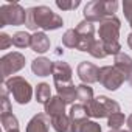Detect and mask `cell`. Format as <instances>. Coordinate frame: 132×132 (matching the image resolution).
Listing matches in <instances>:
<instances>
[{
    "label": "cell",
    "instance_id": "cell-1",
    "mask_svg": "<svg viewBox=\"0 0 132 132\" xmlns=\"http://www.w3.org/2000/svg\"><path fill=\"white\" fill-rule=\"evenodd\" d=\"M27 28L31 31L42 30V31H51L57 30L64 25V20L59 14L53 13L51 8L40 5V6H31L27 10Z\"/></svg>",
    "mask_w": 132,
    "mask_h": 132
},
{
    "label": "cell",
    "instance_id": "cell-2",
    "mask_svg": "<svg viewBox=\"0 0 132 132\" xmlns=\"http://www.w3.org/2000/svg\"><path fill=\"white\" fill-rule=\"evenodd\" d=\"M118 10L117 0H93L84 8V19L89 22H101L107 17H113Z\"/></svg>",
    "mask_w": 132,
    "mask_h": 132
},
{
    "label": "cell",
    "instance_id": "cell-3",
    "mask_svg": "<svg viewBox=\"0 0 132 132\" xmlns=\"http://www.w3.org/2000/svg\"><path fill=\"white\" fill-rule=\"evenodd\" d=\"M87 113L92 118H109L112 113L120 112V104L104 95L93 98L90 103L86 104Z\"/></svg>",
    "mask_w": 132,
    "mask_h": 132
},
{
    "label": "cell",
    "instance_id": "cell-4",
    "mask_svg": "<svg viewBox=\"0 0 132 132\" xmlns=\"http://www.w3.org/2000/svg\"><path fill=\"white\" fill-rule=\"evenodd\" d=\"M5 86L10 90V93L13 95V98L19 104H28L31 101V98H33V87L25 78H22V76H11L10 79L5 81Z\"/></svg>",
    "mask_w": 132,
    "mask_h": 132
},
{
    "label": "cell",
    "instance_id": "cell-5",
    "mask_svg": "<svg viewBox=\"0 0 132 132\" xmlns=\"http://www.w3.org/2000/svg\"><path fill=\"white\" fill-rule=\"evenodd\" d=\"M27 23V11L19 3H5L0 6V27H19Z\"/></svg>",
    "mask_w": 132,
    "mask_h": 132
},
{
    "label": "cell",
    "instance_id": "cell-6",
    "mask_svg": "<svg viewBox=\"0 0 132 132\" xmlns=\"http://www.w3.org/2000/svg\"><path fill=\"white\" fill-rule=\"evenodd\" d=\"M98 81L100 84L107 89V90H118L124 81H127V78L124 76V73H121L115 65H104L100 69V75H98Z\"/></svg>",
    "mask_w": 132,
    "mask_h": 132
},
{
    "label": "cell",
    "instance_id": "cell-7",
    "mask_svg": "<svg viewBox=\"0 0 132 132\" xmlns=\"http://www.w3.org/2000/svg\"><path fill=\"white\" fill-rule=\"evenodd\" d=\"M25 56L19 51H13V53H8L5 56H2L0 59V67H2V78L3 81L10 79L11 75L20 72L23 67H25Z\"/></svg>",
    "mask_w": 132,
    "mask_h": 132
},
{
    "label": "cell",
    "instance_id": "cell-8",
    "mask_svg": "<svg viewBox=\"0 0 132 132\" xmlns=\"http://www.w3.org/2000/svg\"><path fill=\"white\" fill-rule=\"evenodd\" d=\"M120 28H121V22L118 17H107L104 20L100 22V30H98V36L100 40L104 44H110V42H120Z\"/></svg>",
    "mask_w": 132,
    "mask_h": 132
},
{
    "label": "cell",
    "instance_id": "cell-9",
    "mask_svg": "<svg viewBox=\"0 0 132 132\" xmlns=\"http://www.w3.org/2000/svg\"><path fill=\"white\" fill-rule=\"evenodd\" d=\"M76 33H78V36H79V45H78V50L79 51H87L89 53V50H90V47H92V44L96 40L93 36H95V25H93V22H89V20H82V22H79L78 25H76Z\"/></svg>",
    "mask_w": 132,
    "mask_h": 132
},
{
    "label": "cell",
    "instance_id": "cell-10",
    "mask_svg": "<svg viewBox=\"0 0 132 132\" xmlns=\"http://www.w3.org/2000/svg\"><path fill=\"white\" fill-rule=\"evenodd\" d=\"M51 76H53V82L57 87H62V86H70L73 84L72 82V76H73V72H72V67L64 62V61H57V62H53V70H51Z\"/></svg>",
    "mask_w": 132,
    "mask_h": 132
},
{
    "label": "cell",
    "instance_id": "cell-11",
    "mask_svg": "<svg viewBox=\"0 0 132 132\" xmlns=\"http://www.w3.org/2000/svg\"><path fill=\"white\" fill-rule=\"evenodd\" d=\"M76 73H78L79 79L82 81V84H93V82H98L100 69L96 67L95 64H92V62L82 61V62L78 65Z\"/></svg>",
    "mask_w": 132,
    "mask_h": 132
},
{
    "label": "cell",
    "instance_id": "cell-12",
    "mask_svg": "<svg viewBox=\"0 0 132 132\" xmlns=\"http://www.w3.org/2000/svg\"><path fill=\"white\" fill-rule=\"evenodd\" d=\"M50 124H51V118L45 112L37 113L28 121L27 132H50Z\"/></svg>",
    "mask_w": 132,
    "mask_h": 132
},
{
    "label": "cell",
    "instance_id": "cell-13",
    "mask_svg": "<svg viewBox=\"0 0 132 132\" xmlns=\"http://www.w3.org/2000/svg\"><path fill=\"white\" fill-rule=\"evenodd\" d=\"M65 104L57 95L56 96H51L45 104H44V112L50 117V118H54V117H59V115H64L65 113Z\"/></svg>",
    "mask_w": 132,
    "mask_h": 132
},
{
    "label": "cell",
    "instance_id": "cell-14",
    "mask_svg": "<svg viewBox=\"0 0 132 132\" xmlns=\"http://www.w3.org/2000/svg\"><path fill=\"white\" fill-rule=\"evenodd\" d=\"M50 37L44 33V31H37L31 36V50L34 53H39V54H44L50 50Z\"/></svg>",
    "mask_w": 132,
    "mask_h": 132
},
{
    "label": "cell",
    "instance_id": "cell-15",
    "mask_svg": "<svg viewBox=\"0 0 132 132\" xmlns=\"http://www.w3.org/2000/svg\"><path fill=\"white\" fill-rule=\"evenodd\" d=\"M51 126L56 132H76V123L65 113L51 118Z\"/></svg>",
    "mask_w": 132,
    "mask_h": 132
},
{
    "label": "cell",
    "instance_id": "cell-16",
    "mask_svg": "<svg viewBox=\"0 0 132 132\" xmlns=\"http://www.w3.org/2000/svg\"><path fill=\"white\" fill-rule=\"evenodd\" d=\"M31 70L37 76H50L51 70H53V62L48 57H44V56L36 57L31 62Z\"/></svg>",
    "mask_w": 132,
    "mask_h": 132
},
{
    "label": "cell",
    "instance_id": "cell-17",
    "mask_svg": "<svg viewBox=\"0 0 132 132\" xmlns=\"http://www.w3.org/2000/svg\"><path fill=\"white\" fill-rule=\"evenodd\" d=\"M57 96L65 103V104H73L75 100H78V86L70 84V86H62L57 87Z\"/></svg>",
    "mask_w": 132,
    "mask_h": 132
},
{
    "label": "cell",
    "instance_id": "cell-18",
    "mask_svg": "<svg viewBox=\"0 0 132 132\" xmlns=\"http://www.w3.org/2000/svg\"><path fill=\"white\" fill-rule=\"evenodd\" d=\"M113 65L121 73H124L126 78H129V75L132 72V57L126 53H118L113 59Z\"/></svg>",
    "mask_w": 132,
    "mask_h": 132
},
{
    "label": "cell",
    "instance_id": "cell-19",
    "mask_svg": "<svg viewBox=\"0 0 132 132\" xmlns=\"http://www.w3.org/2000/svg\"><path fill=\"white\" fill-rule=\"evenodd\" d=\"M69 117L75 123H81L84 120H89V113H87V109H86L84 104H72Z\"/></svg>",
    "mask_w": 132,
    "mask_h": 132
},
{
    "label": "cell",
    "instance_id": "cell-20",
    "mask_svg": "<svg viewBox=\"0 0 132 132\" xmlns=\"http://www.w3.org/2000/svg\"><path fill=\"white\" fill-rule=\"evenodd\" d=\"M0 121H2V126H3L5 132L19 130V120L16 118V115H13V112L2 113V115H0Z\"/></svg>",
    "mask_w": 132,
    "mask_h": 132
},
{
    "label": "cell",
    "instance_id": "cell-21",
    "mask_svg": "<svg viewBox=\"0 0 132 132\" xmlns=\"http://www.w3.org/2000/svg\"><path fill=\"white\" fill-rule=\"evenodd\" d=\"M62 44H64V47H67V48H76V50H78L79 36H78V33H76L75 28L67 30V31L64 33V36H62Z\"/></svg>",
    "mask_w": 132,
    "mask_h": 132
},
{
    "label": "cell",
    "instance_id": "cell-22",
    "mask_svg": "<svg viewBox=\"0 0 132 132\" xmlns=\"http://www.w3.org/2000/svg\"><path fill=\"white\" fill-rule=\"evenodd\" d=\"M34 93H36V101L45 104V103L51 98V89H50V84H47V82H40V84H37Z\"/></svg>",
    "mask_w": 132,
    "mask_h": 132
},
{
    "label": "cell",
    "instance_id": "cell-23",
    "mask_svg": "<svg viewBox=\"0 0 132 132\" xmlns=\"http://www.w3.org/2000/svg\"><path fill=\"white\" fill-rule=\"evenodd\" d=\"M93 100V89L89 84H79L78 86V101L79 104H87Z\"/></svg>",
    "mask_w": 132,
    "mask_h": 132
},
{
    "label": "cell",
    "instance_id": "cell-24",
    "mask_svg": "<svg viewBox=\"0 0 132 132\" xmlns=\"http://www.w3.org/2000/svg\"><path fill=\"white\" fill-rule=\"evenodd\" d=\"M13 45H16L17 48L31 47V36L25 31H17L16 34H13Z\"/></svg>",
    "mask_w": 132,
    "mask_h": 132
},
{
    "label": "cell",
    "instance_id": "cell-25",
    "mask_svg": "<svg viewBox=\"0 0 132 132\" xmlns=\"http://www.w3.org/2000/svg\"><path fill=\"white\" fill-rule=\"evenodd\" d=\"M76 132H103V130L96 121L84 120L81 123H76Z\"/></svg>",
    "mask_w": 132,
    "mask_h": 132
},
{
    "label": "cell",
    "instance_id": "cell-26",
    "mask_svg": "<svg viewBox=\"0 0 132 132\" xmlns=\"http://www.w3.org/2000/svg\"><path fill=\"white\" fill-rule=\"evenodd\" d=\"M127 121V118L121 113V112H117V113H112L109 118H107V126L113 130H120V127Z\"/></svg>",
    "mask_w": 132,
    "mask_h": 132
},
{
    "label": "cell",
    "instance_id": "cell-27",
    "mask_svg": "<svg viewBox=\"0 0 132 132\" xmlns=\"http://www.w3.org/2000/svg\"><path fill=\"white\" fill-rule=\"evenodd\" d=\"M89 53H90L93 57H96V59H104V57L107 56V54H106V50H104V45H103V42H101L100 39H96V40L92 44Z\"/></svg>",
    "mask_w": 132,
    "mask_h": 132
},
{
    "label": "cell",
    "instance_id": "cell-28",
    "mask_svg": "<svg viewBox=\"0 0 132 132\" xmlns=\"http://www.w3.org/2000/svg\"><path fill=\"white\" fill-rule=\"evenodd\" d=\"M81 5L79 0H56V6L62 11H70V10H76Z\"/></svg>",
    "mask_w": 132,
    "mask_h": 132
},
{
    "label": "cell",
    "instance_id": "cell-29",
    "mask_svg": "<svg viewBox=\"0 0 132 132\" xmlns=\"http://www.w3.org/2000/svg\"><path fill=\"white\" fill-rule=\"evenodd\" d=\"M123 11H124V17L127 19V22L132 28V0H124L123 2Z\"/></svg>",
    "mask_w": 132,
    "mask_h": 132
},
{
    "label": "cell",
    "instance_id": "cell-30",
    "mask_svg": "<svg viewBox=\"0 0 132 132\" xmlns=\"http://www.w3.org/2000/svg\"><path fill=\"white\" fill-rule=\"evenodd\" d=\"M10 45H13V37H10L6 33L0 34V50H6Z\"/></svg>",
    "mask_w": 132,
    "mask_h": 132
},
{
    "label": "cell",
    "instance_id": "cell-31",
    "mask_svg": "<svg viewBox=\"0 0 132 132\" xmlns=\"http://www.w3.org/2000/svg\"><path fill=\"white\" fill-rule=\"evenodd\" d=\"M126 123H127V127H129V130H132V113L127 117V121H126Z\"/></svg>",
    "mask_w": 132,
    "mask_h": 132
},
{
    "label": "cell",
    "instance_id": "cell-32",
    "mask_svg": "<svg viewBox=\"0 0 132 132\" xmlns=\"http://www.w3.org/2000/svg\"><path fill=\"white\" fill-rule=\"evenodd\" d=\"M127 45H129V48L132 50V33L127 34Z\"/></svg>",
    "mask_w": 132,
    "mask_h": 132
},
{
    "label": "cell",
    "instance_id": "cell-33",
    "mask_svg": "<svg viewBox=\"0 0 132 132\" xmlns=\"http://www.w3.org/2000/svg\"><path fill=\"white\" fill-rule=\"evenodd\" d=\"M127 82H129L130 87H132V72H130V75H129V78H127Z\"/></svg>",
    "mask_w": 132,
    "mask_h": 132
},
{
    "label": "cell",
    "instance_id": "cell-34",
    "mask_svg": "<svg viewBox=\"0 0 132 132\" xmlns=\"http://www.w3.org/2000/svg\"><path fill=\"white\" fill-rule=\"evenodd\" d=\"M109 132H121V130H113V129H110Z\"/></svg>",
    "mask_w": 132,
    "mask_h": 132
},
{
    "label": "cell",
    "instance_id": "cell-35",
    "mask_svg": "<svg viewBox=\"0 0 132 132\" xmlns=\"http://www.w3.org/2000/svg\"><path fill=\"white\" fill-rule=\"evenodd\" d=\"M121 132H132V130H129V129H127V130H121Z\"/></svg>",
    "mask_w": 132,
    "mask_h": 132
},
{
    "label": "cell",
    "instance_id": "cell-36",
    "mask_svg": "<svg viewBox=\"0 0 132 132\" xmlns=\"http://www.w3.org/2000/svg\"><path fill=\"white\" fill-rule=\"evenodd\" d=\"M11 132H19V130H11Z\"/></svg>",
    "mask_w": 132,
    "mask_h": 132
}]
</instances>
